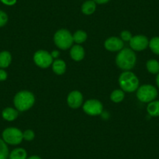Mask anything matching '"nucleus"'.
<instances>
[{
  "label": "nucleus",
  "mask_w": 159,
  "mask_h": 159,
  "mask_svg": "<svg viewBox=\"0 0 159 159\" xmlns=\"http://www.w3.org/2000/svg\"><path fill=\"white\" fill-rule=\"evenodd\" d=\"M8 77L7 72L4 69H0V81H5Z\"/></svg>",
  "instance_id": "bb28decb"
},
{
  "label": "nucleus",
  "mask_w": 159,
  "mask_h": 159,
  "mask_svg": "<svg viewBox=\"0 0 159 159\" xmlns=\"http://www.w3.org/2000/svg\"><path fill=\"white\" fill-rule=\"evenodd\" d=\"M18 116H19V111L11 107H7L2 111V118L8 122L14 121L15 119H17Z\"/></svg>",
  "instance_id": "ddd939ff"
},
{
  "label": "nucleus",
  "mask_w": 159,
  "mask_h": 159,
  "mask_svg": "<svg viewBox=\"0 0 159 159\" xmlns=\"http://www.w3.org/2000/svg\"><path fill=\"white\" fill-rule=\"evenodd\" d=\"M83 109L86 114L96 116L103 112V105L97 99H89L84 103Z\"/></svg>",
  "instance_id": "6e6552de"
},
{
  "label": "nucleus",
  "mask_w": 159,
  "mask_h": 159,
  "mask_svg": "<svg viewBox=\"0 0 159 159\" xmlns=\"http://www.w3.org/2000/svg\"><path fill=\"white\" fill-rule=\"evenodd\" d=\"M119 84L124 92L133 93L139 88V79L133 72L124 71L119 77Z\"/></svg>",
  "instance_id": "7ed1b4c3"
},
{
  "label": "nucleus",
  "mask_w": 159,
  "mask_h": 159,
  "mask_svg": "<svg viewBox=\"0 0 159 159\" xmlns=\"http://www.w3.org/2000/svg\"><path fill=\"white\" fill-rule=\"evenodd\" d=\"M147 111L148 114L152 117L159 116V100H154L148 103L147 106Z\"/></svg>",
  "instance_id": "a211bd4d"
},
{
  "label": "nucleus",
  "mask_w": 159,
  "mask_h": 159,
  "mask_svg": "<svg viewBox=\"0 0 159 159\" xmlns=\"http://www.w3.org/2000/svg\"><path fill=\"white\" fill-rule=\"evenodd\" d=\"M2 139L10 145H18L24 140L23 132L16 127H8L3 130Z\"/></svg>",
  "instance_id": "423d86ee"
},
{
  "label": "nucleus",
  "mask_w": 159,
  "mask_h": 159,
  "mask_svg": "<svg viewBox=\"0 0 159 159\" xmlns=\"http://www.w3.org/2000/svg\"><path fill=\"white\" fill-rule=\"evenodd\" d=\"M70 55L71 59L76 62H80L83 60L85 56V51L83 46L80 45H75L70 48Z\"/></svg>",
  "instance_id": "f8f14e48"
},
{
  "label": "nucleus",
  "mask_w": 159,
  "mask_h": 159,
  "mask_svg": "<svg viewBox=\"0 0 159 159\" xmlns=\"http://www.w3.org/2000/svg\"><path fill=\"white\" fill-rule=\"evenodd\" d=\"M51 55H52V56L53 59H57V58L59 57V52L56 51H56L52 52Z\"/></svg>",
  "instance_id": "c756f323"
},
{
  "label": "nucleus",
  "mask_w": 159,
  "mask_h": 159,
  "mask_svg": "<svg viewBox=\"0 0 159 159\" xmlns=\"http://www.w3.org/2000/svg\"><path fill=\"white\" fill-rule=\"evenodd\" d=\"M84 97L79 91H72L67 96V104L71 108L76 109L83 105Z\"/></svg>",
  "instance_id": "9b49d317"
},
{
  "label": "nucleus",
  "mask_w": 159,
  "mask_h": 159,
  "mask_svg": "<svg viewBox=\"0 0 159 159\" xmlns=\"http://www.w3.org/2000/svg\"><path fill=\"white\" fill-rule=\"evenodd\" d=\"M73 42L77 45H81L88 39V34L82 30H78L73 34Z\"/></svg>",
  "instance_id": "6ab92c4d"
},
{
  "label": "nucleus",
  "mask_w": 159,
  "mask_h": 159,
  "mask_svg": "<svg viewBox=\"0 0 159 159\" xmlns=\"http://www.w3.org/2000/svg\"><path fill=\"white\" fill-rule=\"evenodd\" d=\"M116 63L117 66L123 71H130L137 63V56L135 52L131 48H123L116 56Z\"/></svg>",
  "instance_id": "f257e3e1"
},
{
  "label": "nucleus",
  "mask_w": 159,
  "mask_h": 159,
  "mask_svg": "<svg viewBox=\"0 0 159 159\" xmlns=\"http://www.w3.org/2000/svg\"><path fill=\"white\" fill-rule=\"evenodd\" d=\"M133 35L131 34V32H129V30H123V31L120 33V38L123 40V42H129L132 39Z\"/></svg>",
  "instance_id": "393cba45"
},
{
  "label": "nucleus",
  "mask_w": 159,
  "mask_h": 159,
  "mask_svg": "<svg viewBox=\"0 0 159 159\" xmlns=\"http://www.w3.org/2000/svg\"><path fill=\"white\" fill-rule=\"evenodd\" d=\"M94 2H95L96 4H99V5H102V4H105L108 3L109 2L110 0H94Z\"/></svg>",
  "instance_id": "c85d7f7f"
},
{
  "label": "nucleus",
  "mask_w": 159,
  "mask_h": 159,
  "mask_svg": "<svg viewBox=\"0 0 159 159\" xmlns=\"http://www.w3.org/2000/svg\"><path fill=\"white\" fill-rule=\"evenodd\" d=\"M146 68L151 74H157L159 73V62L154 59H149L146 63Z\"/></svg>",
  "instance_id": "aec40b11"
},
{
  "label": "nucleus",
  "mask_w": 159,
  "mask_h": 159,
  "mask_svg": "<svg viewBox=\"0 0 159 159\" xmlns=\"http://www.w3.org/2000/svg\"><path fill=\"white\" fill-rule=\"evenodd\" d=\"M35 102V96L29 91H20L16 93L13 98L15 108L19 111H26L31 108Z\"/></svg>",
  "instance_id": "f03ea898"
},
{
  "label": "nucleus",
  "mask_w": 159,
  "mask_h": 159,
  "mask_svg": "<svg viewBox=\"0 0 159 159\" xmlns=\"http://www.w3.org/2000/svg\"><path fill=\"white\" fill-rule=\"evenodd\" d=\"M0 1L4 5L9 6V7H12V6L15 5L17 2V0H0Z\"/></svg>",
  "instance_id": "cd10ccee"
},
{
  "label": "nucleus",
  "mask_w": 159,
  "mask_h": 159,
  "mask_svg": "<svg viewBox=\"0 0 159 159\" xmlns=\"http://www.w3.org/2000/svg\"><path fill=\"white\" fill-rule=\"evenodd\" d=\"M148 47L153 53L159 56V37H154L151 40H149V46Z\"/></svg>",
  "instance_id": "5701e85b"
},
{
  "label": "nucleus",
  "mask_w": 159,
  "mask_h": 159,
  "mask_svg": "<svg viewBox=\"0 0 159 159\" xmlns=\"http://www.w3.org/2000/svg\"><path fill=\"white\" fill-rule=\"evenodd\" d=\"M8 15L7 13L0 10V27H2L8 22Z\"/></svg>",
  "instance_id": "a878e982"
},
{
  "label": "nucleus",
  "mask_w": 159,
  "mask_h": 159,
  "mask_svg": "<svg viewBox=\"0 0 159 159\" xmlns=\"http://www.w3.org/2000/svg\"><path fill=\"white\" fill-rule=\"evenodd\" d=\"M125 98V92L122 89H116L111 92L110 99L115 103H119L123 102Z\"/></svg>",
  "instance_id": "412c9836"
},
{
  "label": "nucleus",
  "mask_w": 159,
  "mask_h": 159,
  "mask_svg": "<svg viewBox=\"0 0 159 159\" xmlns=\"http://www.w3.org/2000/svg\"><path fill=\"white\" fill-rule=\"evenodd\" d=\"M12 62L11 53L8 51L0 52V69H6L10 66Z\"/></svg>",
  "instance_id": "2eb2a0df"
},
{
  "label": "nucleus",
  "mask_w": 159,
  "mask_h": 159,
  "mask_svg": "<svg viewBox=\"0 0 159 159\" xmlns=\"http://www.w3.org/2000/svg\"><path fill=\"white\" fill-rule=\"evenodd\" d=\"M23 137L24 140L27 141H32L35 137V134L32 129H26L24 132H23Z\"/></svg>",
  "instance_id": "b1692460"
},
{
  "label": "nucleus",
  "mask_w": 159,
  "mask_h": 159,
  "mask_svg": "<svg viewBox=\"0 0 159 159\" xmlns=\"http://www.w3.org/2000/svg\"><path fill=\"white\" fill-rule=\"evenodd\" d=\"M34 62L38 67L42 69H47L52 66L53 62V58L51 53L45 50H38L34 54Z\"/></svg>",
  "instance_id": "0eeeda50"
},
{
  "label": "nucleus",
  "mask_w": 159,
  "mask_h": 159,
  "mask_svg": "<svg viewBox=\"0 0 159 159\" xmlns=\"http://www.w3.org/2000/svg\"><path fill=\"white\" fill-rule=\"evenodd\" d=\"M54 43L61 50H67L73 45V34L66 29H59L54 34Z\"/></svg>",
  "instance_id": "20e7f679"
},
{
  "label": "nucleus",
  "mask_w": 159,
  "mask_h": 159,
  "mask_svg": "<svg viewBox=\"0 0 159 159\" xmlns=\"http://www.w3.org/2000/svg\"><path fill=\"white\" fill-rule=\"evenodd\" d=\"M27 153L25 149L17 148L13 149L9 155V159H27Z\"/></svg>",
  "instance_id": "f3484780"
},
{
  "label": "nucleus",
  "mask_w": 159,
  "mask_h": 159,
  "mask_svg": "<svg viewBox=\"0 0 159 159\" xmlns=\"http://www.w3.org/2000/svg\"><path fill=\"white\" fill-rule=\"evenodd\" d=\"M105 49L109 52H119L124 47V42L121 38L117 37H110L105 42Z\"/></svg>",
  "instance_id": "9d476101"
},
{
  "label": "nucleus",
  "mask_w": 159,
  "mask_h": 159,
  "mask_svg": "<svg viewBox=\"0 0 159 159\" xmlns=\"http://www.w3.org/2000/svg\"><path fill=\"white\" fill-rule=\"evenodd\" d=\"M157 90L151 84L141 85L137 90V98L143 103H150L156 100L157 97Z\"/></svg>",
  "instance_id": "39448f33"
},
{
  "label": "nucleus",
  "mask_w": 159,
  "mask_h": 159,
  "mask_svg": "<svg viewBox=\"0 0 159 159\" xmlns=\"http://www.w3.org/2000/svg\"><path fill=\"white\" fill-rule=\"evenodd\" d=\"M129 46L134 52H141L149 46V40L145 35L137 34L133 36L129 41Z\"/></svg>",
  "instance_id": "1a4fd4ad"
},
{
  "label": "nucleus",
  "mask_w": 159,
  "mask_h": 159,
  "mask_svg": "<svg viewBox=\"0 0 159 159\" xmlns=\"http://www.w3.org/2000/svg\"><path fill=\"white\" fill-rule=\"evenodd\" d=\"M27 159H42V157H40L39 156H38V155H32V156H30V157H27Z\"/></svg>",
  "instance_id": "7c9ffc66"
},
{
  "label": "nucleus",
  "mask_w": 159,
  "mask_h": 159,
  "mask_svg": "<svg viewBox=\"0 0 159 159\" xmlns=\"http://www.w3.org/2000/svg\"><path fill=\"white\" fill-rule=\"evenodd\" d=\"M156 84H157V88H159V73L157 74V76H156Z\"/></svg>",
  "instance_id": "2f4dec72"
},
{
  "label": "nucleus",
  "mask_w": 159,
  "mask_h": 159,
  "mask_svg": "<svg viewBox=\"0 0 159 159\" xmlns=\"http://www.w3.org/2000/svg\"><path fill=\"white\" fill-rule=\"evenodd\" d=\"M52 69L56 75H62L66 71V63L62 59H56L52 64Z\"/></svg>",
  "instance_id": "4468645a"
},
{
  "label": "nucleus",
  "mask_w": 159,
  "mask_h": 159,
  "mask_svg": "<svg viewBox=\"0 0 159 159\" xmlns=\"http://www.w3.org/2000/svg\"><path fill=\"white\" fill-rule=\"evenodd\" d=\"M10 155L7 143L2 139L0 138V159H8Z\"/></svg>",
  "instance_id": "4be33fe9"
},
{
  "label": "nucleus",
  "mask_w": 159,
  "mask_h": 159,
  "mask_svg": "<svg viewBox=\"0 0 159 159\" xmlns=\"http://www.w3.org/2000/svg\"><path fill=\"white\" fill-rule=\"evenodd\" d=\"M97 4L94 0H88L83 3L81 7V11L85 15H91L95 12Z\"/></svg>",
  "instance_id": "dca6fc26"
}]
</instances>
